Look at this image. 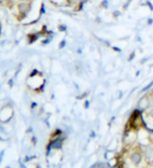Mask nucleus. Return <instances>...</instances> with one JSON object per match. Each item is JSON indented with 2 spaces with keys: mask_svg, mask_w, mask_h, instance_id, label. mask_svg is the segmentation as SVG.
I'll return each mask as SVG.
<instances>
[{
  "mask_svg": "<svg viewBox=\"0 0 153 168\" xmlns=\"http://www.w3.org/2000/svg\"><path fill=\"white\" fill-rule=\"evenodd\" d=\"M64 46H65V41L63 40L62 42L60 43V47H60V48H63V47H64Z\"/></svg>",
  "mask_w": 153,
  "mask_h": 168,
  "instance_id": "4",
  "label": "nucleus"
},
{
  "mask_svg": "<svg viewBox=\"0 0 153 168\" xmlns=\"http://www.w3.org/2000/svg\"><path fill=\"white\" fill-rule=\"evenodd\" d=\"M18 9H19V12H20L21 14H26L28 13V11L30 10L29 4L26 2L21 3L20 5H18Z\"/></svg>",
  "mask_w": 153,
  "mask_h": 168,
  "instance_id": "1",
  "label": "nucleus"
},
{
  "mask_svg": "<svg viewBox=\"0 0 153 168\" xmlns=\"http://www.w3.org/2000/svg\"><path fill=\"white\" fill-rule=\"evenodd\" d=\"M150 115L153 118V109H151V111H150Z\"/></svg>",
  "mask_w": 153,
  "mask_h": 168,
  "instance_id": "6",
  "label": "nucleus"
},
{
  "mask_svg": "<svg viewBox=\"0 0 153 168\" xmlns=\"http://www.w3.org/2000/svg\"><path fill=\"white\" fill-rule=\"evenodd\" d=\"M152 22H153L152 20H149V21H148V23H149V24H151V23H152Z\"/></svg>",
  "mask_w": 153,
  "mask_h": 168,
  "instance_id": "8",
  "label": "nucleus"
},
{
  "mask_svg": "<svg viewBox=\"0 0 153 168\" xmlns=\"http://www.w3.org/2000/svg\"><path fill=\"white\" fill-rule=\"evenodd\" d=\"M152 86H153V81H152V82H151V83H150L149 85L147 86V87H146V88H145V89H143V90H142V91H145V90H149L150 88H151V87H152Z\"/></svg>",
  "mask_w": 153,
  "mask_h": 168,
  "instance_id": "3",
  "label": "nucleus"
},
{
  "mask_svg": "<svg viewBox=\"0 0 153 168\" xmlns=\"http://www.w3.org/2000/svg\"><path fill=\"white\" fill-rule=\"evenodd\" d=\"M84 106H85V107H86V108H88V107H89V103H88V101H87V103H85Z\"/></svg>",
  "mask_w": 153,
  "mask_h": 168,
  "instance_id": "7",
  "label": "nucleus"
},
{
  "mask_svg": "<svg viewBox=\"0 0 153 168\" xmlns=\"http://www.w3.org/2000/svg\"><path fill=\"white\" fill-rule=\"evenodd\" d=\"M131 160L135 165H138L141 162V160H142V157H141V155L139 153H133L131 156Z\"/></svg>",
  "mask_w": 153,
  "mask_h": 168,
  "instance_id": "2",
  "label": "nucleus"
},
{
  "mask_svg": "<svg viewBox=\"0 0 153 168\" xmlns=\"http://www.w3.org/2000/svg\"><path fill=\"white\" fill-rule=\"evenodd\" d=\"M133 56H134V53H133V54L131 55V56H130V57H129L128 58V60L129 61H131V60H133Z\"/></svg>",
  "mask_w": 153,
  "mask_h": 168,
  "instance_id": "5",
  "label": "nucleus"
}]
</instances>
